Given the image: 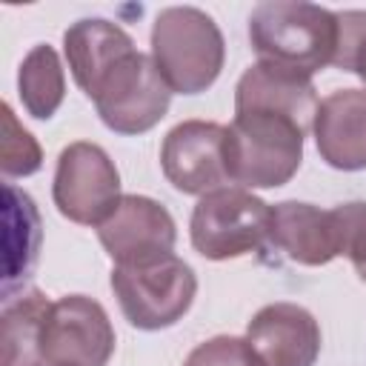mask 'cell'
Segmentation results:
<instances>
[{
    "instance_id": "3957f363",
    "label": "cell",
    "mask_w": 366,
    "mask_h": 366,
    "mask_svg": "<svg viewBox=\"0 0 366 366\" xmlns=\"http://www.w3.org/2000/svg\"><path fill=\"white\" fill-rule=\"evenodd\" d=\"M152 60L172 92H206L226 60L217 23L194 6H169L152 23Z\"/></svg>"
},
{
    "instance_id": "ac0fdd59",
    "label": "cell",
    "mask_w": 366,
    "mask_h": 366,
    "mask_svg": "<svg viewBox=\"0 0 366 366\" xmlns=\"http://www.w3.org/2000/svg\"><path fill=\"white\" fill-rule=\"evenodd\" d=\"M17 89H20L23 109L31 117L37 120L54 117V112L60 109L66 97V74L51 46L40 43L23 57L20 71H17Z\"/></svg>"
},
{
    "instance_id": "30bf717a",
    "label": "cell",
    "mask_w": 366,
    "mask_h": 366,
    "mask_svg": "<svg viewBox=\"0 0 366 366\" xmlns=\"http://www.w3.org/2000/svg\"><path fill=\"white\" fill-rule=\"evenodd\" d=\"M100 246L120 263H143L172 254L177 240L174 217L166 206L143 194H123L117 209L97 226Z\"/></svg>"
},
{
    "instance_id": "2e32d148",
    "label": "cell",
    "mask_w": 366,
    "mask_h": 366,
    "mask_svg": "<svg viewBox=\"0 0 366 366\" xmlns=\"http://www.w3.org/2000/svg\"><path fill=\"white\" fill-rule=\"evenodd\" d=\"M51 300L43 292H20L9 297L0 317V343L3 366H46L43 363V326L49 317Z\"/></svg>"
},
{
    "instance_id": "ba28073f",
    "label": "cell",
    "mask_w": 366,
    "mask_h": 366,
    "mask_svg": "<svg viewBox=\"0 0 366 366\" xmlns=\"http://www.w3.org/2000/svg\"><path fill=\"white\" fill-rule=\"evenodd\" d=\"M114 352V329L106 309L86 295L51 303L43 326L46 366H106Z\"/></svg>"
},
{
    "instance_id": "9c48e42d",
    "label": "cell",
    "mask_w": 366,
    "mask_h": 366,
    "mask_svg": "<svg viewBox=\"0 0 366 366\" xmlns=\"http://www.w3.org/2000/svg\"><path fill=\"white\" fill-rule=\"evenodd\" d=\"M229 129L212 120L177 123L160 146V166L166 180L183 194H209L232 183L226 160Z\"/></svg>"
},
{
    "instance_id": "7402d4cb",
    "label": "cell",
    "mask_w": 366,
    "mask_h": 366,
    "mask_svg": "<svg viewBox=\"0 0 366 366\" xmlns=\"http://www.w3.org/2000/svg\"><path fill=\"white\" fill-rule=\"evenodd\" d=\"M183 366H263L246 337L217 335L194 346Z\"/></svg>"
},
{
    "instance_id": "277c9868",
    "label": "cell",
    "mask_w": 366,
    "mask_h": 366,
    "mask_svg": "<svg viewBox=\"0 0 366 366\" xmlns=\"http://www.w3.org/2000/svg\"><path fill=\"white\" fill-rule=\"evenodd\" d=\"M112 292L134 329L157 332L174 326L189 312L197 295V277L192 266L172 252L154 260L114 266Z\"/></svg>"
},
{
    "instance_id": "5bb4252c",
    "label": "cell",
    "mask_w": 366,
    "mask_h": 366,
    "mask_svg": "<svg viewBox=\"0 0 366 366\" xmlns=\"http://www.w3.org/2000/svg\"><path fill=\"white\" fill-rule=\"evenodd\" d=\"M269 246L300 266H326L340 254L337 223L332 212L312 203L283 200L272 209Z\"/></svg>"
},
{
    "instance_id": "7c38bea8",
    "label": "cell",
    "mask_w": 366,
    "mask_h": 366,
    "mask_svg": "<svg viewBox=\"0 0 366 366\" xmlns=\"http://www.w3.org/2000/svg\"><path fill=\"white\" fill-rule=\"evenodd\" d=\"M312 132L320 157L332 169H366V89H337L323 97Z\"/></svg>"
},
{
    "instance_id": "9a60e30c",
    "label": "cell",
    "mask_w": 366,
    "mask_h": 366,
    "mask_svg": "<svg viewBox=\"0 0 366 366\" xmlns=\"http://www.w3.org/2000/svg\"><path fill=\"white\" fill-rule=\"evenodd\" d=\"M132 51L134 40L120 26L103 17L77 20L63 34V54L69 60L74 83L83 89L86 97H92L100 80L114 69V63H120Z\"/></svg>"
},
{
    "instance_id": "44dd1931",
    "label": "cell",
    "mask_w": 366,
    "mask_h": 366,
    "mask_svg": "<svg viewBox=\"0 0 366 366\" xmlns=\"http://www.w3.org/2000/svg\"><path fill=\"white\" fill-rule=\"evenodd\" d=\"M340 237V254H346L357 272V277L366 283V203H343L332 209Z\"/></svg>"
},
{
    "instance_id": "e0dca14e",
    "label": "cell",
    "mask_w": 366,
    "mask_h": 366,
    "mask_svg": "<svg viewBox=\"0 0 366 366\" xmlns=\"http://www.w3.org/2000/svg\"><path fill=\"white\" fill-rule=\"evenodd\" d=\"M6 277H3V300L26 283L40 254V214L34 200L17 186L6 183Z\"/></svg>"
},
{
    "instance_id": "5b68a950",
    "label": "cell",
    "mask_w": 366,
    "mask_h": 366,
    "mask_svg": "<svg viewBox=\"0 0 366 366\" xmlns=\"http://www.w3.org/2000/svg\"><path fill=\"white\" fill-rule=\"evenodd\" d=\"M189 234L206 260L243 257L269 246L272 209L243 186H223L197 200Z\"/></svg>"
},
{
    "instance_id": "8992f818",
    "label": "cell",
    "mask_w": 366,
    "mask_h": 366,
    "mask_svg": "<svg viewBox=\"0 0 366 366\" xmlns=\"http://www.w3.org/2000/svg\"><path fill=\"white\" fill-rule=\"evenodd\" d=\"M172 94L174 92L157 71L154 60L134 49L120 63H114L89 100H94L100 120L112 132L143 134L163 120Z\"/></svg>"
},
{
    "instance_id": "7a4b0ae2",
    "label": "cell",
    "mask_w": 366,
    "mask_h": 366,
    "mask_svg": "<svg viewBox=\"0 0 366 366\" xmlns=\"http://www.w3.org/2000/svg\"><path fill=\"white\" fill-rule=\"evenodd\" d=\"M226 137L232 183L243 189H277L295 177L303 160L306 129L277 112H234Z\"/></svg>"
},
{
    "instance_id": "52a82bcc",
    "label": "cell",
    "mask_w": 366,
    "mask_h": 366,
    "mask_svg": "<svg viewBox=\"0 0 366 366\" xmlns=\"http://www.w3.org/2000/svg\"><path fill=\"white\" fill-rule=\"evenodd\" d=\"M51 194L57 212L71 223L100 226L123 197L117 166L97 143L77 140L57 157Z\"/></svg>"
},
{
    "instance_id": "ffe728a7",
    "label": "cell",
    "mask_w": 366,
    "mask_h": 366,
    "mask_svg": "<svg viewBox=\"0 0 366 366\" xmlns=\"http://www.w3.org/2000/svg\"><path fill=\"white\" fill-rule=\"evenodd\" d=\"M332 66L357 74L366 86V11H337V51Z\"/></svg>"
},
{
    "instance_id": "4fadbf2b",
    "label": "cell",
    "mask_w": 366,
    "mask_h": 366,
    "mask_svg": "<svg viewBox=\"0 0 366 366\" xmlns=\"http://www.w3.org/2000/svg\"><path fill=\"white\" fill-rule=\"evenodd\" d=\"M252 109L286 114L309 132L317 112V92L312 77L257 60L240 74L234 86V112H252Z\"/></svg>"
},
{
    "instance_id": "8fae6325",
    "label": "cell",
    "mask_w": 366,
    "mask_h": 366,
    "mask_svg": "<svg viewBox=\"0 0 366 366\" xmlns=\"http://www.w3.org/2000/svg\"><path fill=\"white\" fill-rule=\"evenodd\" d=\"M246 340L263 366H315L320 326L297 303H269L246 326Z\"/></svg>"
},
{
    "instance_id": "d6986e66",
    "label": "cell",
    "mask_w": 366,
    "mask_h": 366,
    "mask_svg": "<svg viewBox=\"0 0 366 366\" xmlns=\"http://www.w3.org/2000/svg\"><path fill=\"white\" fill-rule=\"evenodd\" d=\"M43 166V152L40 143L26 132L11 106L3 103V132H0V169L6 177H26L34 174Z\"/></svg>"
},
{
    "instance_id": "6da1fadb",
    "label": "cell",
    "mask_w": 366,
    "mask_h": 366,
    "mask_svg": "<svg viewBox=\"0 0 366 366\" xmlns=\"http://www.w3.org/2000/svg\"><path fill=\"white\" fill-rule=\"evenodd\" d=\"M249 40L260 60L312 77L337 51V11L303 0H263L249 14Z\"/></svg>"
}]
</instances>
